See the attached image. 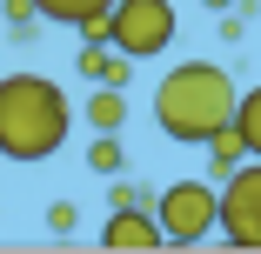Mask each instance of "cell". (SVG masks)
<instances>
[{"instance_id": "obj_8", "label": "cell", "mask_w": 261, "mask_h": 254, "mask_svg": "<svg viewBox=\"0 0 261 254\" xmlns=\"http://www.w3.org/2000/svg\"><path fill=\"white\" fill-rule=\"evenodd\" d=\"M201 147H207V181H215V187H221V181H228V174H234L241 161H248V147H241L234 121H228V127H215V134H207Z\"/></svg>"}, {"instance_id": "obj_13", "label": "cell", "mask_w": 261, "mask_h": 254, "mask_svg": "<svg viewBox=\"0 0 261 254\" xmlns=\"http://www.w3.org/2000/svg\"><path fill=\"white\" fill-rule=\"evenodd\" d=\"M108 208H154V194H147L141 181H114V194H108Z\"/></svg>"}, {"instance_id": "obj_5", "label": "cell", "mask_w": 261, "mask_h": 254, "mask_svg": "<svg viewBox=\"0 0 261 254\" xmlns=\"http://www.w3.org/2000/svg\"><path fill=\"white\" fill-rule=\"evenodd\" d=\"M215 234L241 254H261V161L254 154L221 181V228Z\"/></svg>"}, {"instance_id": "obj_4", "label": "cell", "mask_w": 261, "mask_h": 254, "mask_svg": "<svg viewBox=\"0 0 261 254\" xmlns=\"http://www.w3.org/2000/svg\"><path fill=\"white\" fill-rule=\"evenodd\" d=\"M154 221H161L168 247H201L221 228V187L215 181H174L154 194Z\"/></svg>"}, {"instance_id": "obj_12", "label": "cell", "mask_w": 261, "mask_h": 254, "mask_svg": "<svg viewBox=\"0 0 261 254\" xmlns=\"http://www.w3.org/2000/svg\"><path fill=\"white\" fill-rule=\"evenodd\" d=\"M121 161H127V154H121L114 134H94V140H87V167H94V174H121Z\"/></svg>"}, {"instance_id": "obj_7", "label": "cell", "mask_w": 261, "mask_h": 254, "mask_svg": "<svg viewBox=\"0 0 261 254\" xmlns=\"http://www.w3.org/2000/svg\"><path fill=\"white\" fill-rule=\"evenodd\" d=\"M74 67H81L87 80H108V87H127V74H134V61H127V54H114L108 40H81Z\"/></svg>"}, {"instance_id": "obj_10", "label": "cell", "mask_w": 261, "mask_h": 254, "mask_svg": "<svg viewBox=\"0 0 261 254\" xmlns=\"http://www.w3.org/2000/svg\"><path fill=\"white\" fill-rule=\"evenodd\" d=\"M114 0H34V14L40 20H61V27H87V20H100Z\"/></svg>"}, {"instance_id": "obj_6", "label": "cell", "mask_w": 261, "mask_h": 254, "mask_svg": "<svg viewBox=\"0 0 261 254\" xmlns=\"http://www.w3.org/2000/svg\"><path fill=\"white\" fill-rule=\"evenodd\" d=\"M100 247L108 254H147V247H168L154 208H108V228H100Z\"/></svg>"}, {"instance_id": "obj_2", "label": "cell", "mask_w": 261, "mask_h": 254, "mask_svg": "<svg viewBox=\"0 0 261 254\" xmlns=\"http://www.w3.org/2000/svg\"><path fill=\"white\" fill-rule=\"evenodd\" d=\"M234 80H228V67H215V61H181V67H168L161 74V87H154V127H161L168 140H181V147H201L215 127H228L234 121Z\"/></svg>"}, {"instance_id": "obj_3", "label": "cell", "mask_w": 261, "mask_h": 254, "mask_svg": "<svg viewBox=\"0 0 261 254\" xmlns=\"http://www.w3.org/2000/svg\"><path fill=\"white\" fill-rule=\"evenodd\" d=\"M174 34H181L174 0H114L108 7V40H114V54H127L134 67L154 61V54H168Z\"/></svg>"}, {"instance_id": "obj_1", "label": "cell", "mask_w": 261, "mask_h": 254, "mask_svg": "<svg viewBox=\"0 0 261 254\" xmlns=\"http://www.w3.org/2000/svg\"><path fill=\"white\" fill-rule=\"evenodd\" d=\"M74 134V107L61 80L47 74H0V154L7 161H47Z\"/></svg>"}, {"instance_id": "obj_9", "label": "cell", "mask_w": 261, "mask_h": 254, "mask_svg": "<svg viewBox=\"0 0 261 254\" xmlns=\"http://www.w3.org/2000/svg\"><path fill=\"white\" fill-rule=\"evenodd\" d=\"M121 121H127V94L100 80V87L87 94V127H94V134H121Z\"/></svg>"}, {"instance_id": "obj_14", "label": "cell", "mask_w": 261, "mask_h": 254, "mask_svg": "<svg viewBox=\"0 0 261 254\" xmlns=\"http://www.w3.org/2000/svg\"><path fill=\"white\" fill-rule=\"evenodd\" d=\"M74 221H81L74 201H54V208H47V228H54V234H74Z\"/></svg>"}, {"instance_id": "obj_15", "label": "cell", "mask_w": 261, "mask_h": 254, "mask_svg": "<svg viewBox=\"0 0 261 254\" xmlns=\"http://www.w3.org/2000/svg\"><path fill=\"white\" fill-rule=\"evenodd\" d=\"M201 7H215V14H228V7H241V0H201Z\"/></svg>"}, {"instance_id": "obj_11", "label": "cell", "mask_w": 261, "mask_h": 254, "mask_svg": "<svg viewBox=\"0 0 261 254\" xmlns=\"http://www.w3.org/2000/svg\"><path fill=\"white\" fill-rule=\"evenodd\" d=\"M234 134H241V147L261 161V87H248L241 100H234Z\"/></svg>"}]
</instances>
